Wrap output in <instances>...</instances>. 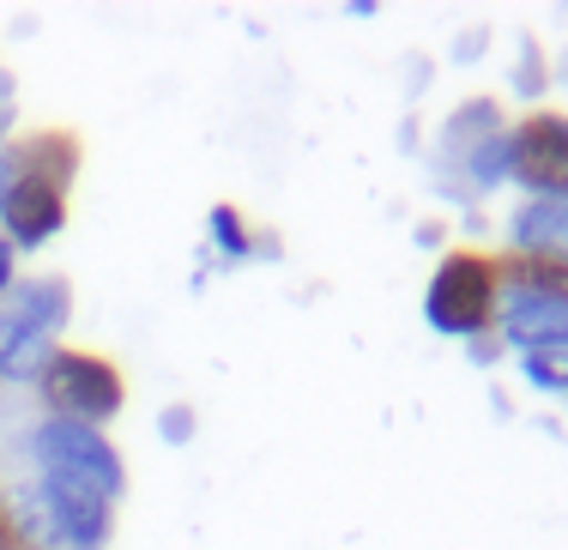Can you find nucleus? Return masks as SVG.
<instances>
[{
	"label": "nucleus",
	"mask_w": 568,
	"mask_h": 550,
	"mask_svg": "<svg viewBox=\"0 0 568 550\" xmlns=\"http://www.w3.org/2000/svg\"><path fill=\"white\" fill-rule=\"evenodd\" d=\"M152 429H158V441H170V448H187V441L200 436V411L187 406V399H170V406H158Z\"/></svg>",
	"instance_id": "17"
},
{
	"label": "nucleus",
	"mask_w": 568,
	"mask_h": 550,
	"mask_svg": "<svg viewBox=\"0 0 568 550\" xmlns=\"http://www.w3.org/2000/svg\"><path fill=\"white\" fill-rule=\"evenodd\" d=\"M67 231V194L49 182H12L7 200H0V236H7L19 254L49 248Z\"/></svg>",
	"instance_id": "7"
},
{
	"label": "nucleus",
	"mask_w": 568,
	"mask_h": 550,
	"mask_svg": "<svg viewBox=\"0 0 568 550\" xmlns=\"http://www.w3.org/2000/svg\"><path fill=\"white\" fill-rule=\"evenodd\" d=\"M7 157H12V182H49L61 194H73L79 164H85V140L73 128H31L7 140Z\"/></svg>",
	"instance_id": "6"
},
{
	"label": "nucleus",
	"mask_w": 568,
	"mask_h": 550,
	"mask_svg": "<svg viewBox=\"0 0 568 550\" xmlns=\"http://www.w3.org/2000/svg\"><path fill=\"white\" fill-rule=\"evenodd\" d=\"M7 187H12V157H7V145H0V200H7Z\"/></svg>",
	"instance_id": "26"
},
{
	"label": "nucleus",
	"mask_w": 568,
	"mask_h": 550,
	"mask_svg": "<svg viewBox=\"0 0 568 550\" xmlns=\"http://www.w3.org/2000/svg\"><path fill=\"white\" fill-rule=\"evenodd\" d=\"M12 291H19V248H12L7 236H0V303H7Z\"/></svg>",
	"instance_id": "21"
},
{
	"label": "nucleus",
	"mask_w": 568,
	"mask_h": 550,
	"mask_svg": "<svg viewBox=\"0 0 568 550\" xmlns=\"http://www.w3.org/2000/svg\"><path fill=\"white\" fill-rule=\"evenodd\" d=\"M0 67H7V61H0Z\"/></svg>",
	"instance_id": "28"
},
{
	"label": "nucleus",
	"mask_w": 568,
	"mask_h": 550,
	"mask_svg": "<svg viewBox=\"0 0 568 550\" xmlns=\"http://www.w3.org/2000/svg\"><path fill=\"white\" fill-rule=\"evenodd\" d=\"M0 145H7V140H0Z\"/></svg>",
	"instance_id": "29"
},
{
	"label": "nucleus",
	"mask_w": 568,
	"mask_h": 550,
	"mask_svg": "<svg viewBox=\"0 0 568 550\" xmlns=\"http://www.w3.org/2000/svg\"><path fill=\"white\" fill-rule=\"evenodd\" d=\"M12 320H19L24 333H43V339H55L61 345V333H67V320H73V285H67L61 273H37V278H19V291H12L7 303Z\"/></svg>",
	"instance_id": "11"
},
{
	"label": "nucleus",
	"mask_w": 568,
	"mask_h": 550,
	"mask_svg": "<svg viewBox=\"0 0 568 550\" xmlns=\"http://www.w3.org/2000/svg\"><path fill=\"white\" fill-rule=\"evenodd\" d=\"M490 43H496V24H484V19H478V24H466V31H454L448 61H454V67H478Z\"/></svg>",
	"instance_id": "18"
},
{
	"label": "nucleus",
	"mask_w": 568,
	"mask_h": 550,
	"mask_svg": "<svg viewBox=\"0 0 568 550\" xmlns=\"http://www.w3.org/2000/svg\"><path fill=\"white\" fill-rule=\"evenodd\" d=\"M496 303H503V273H496L490 248H442L436 273L424 285V327L442 339H484L496 333Z\"/></svg>",
	"instance_id": "1"
},
{
	"label": "nucleus",
	"mask_w": 568,
	"mask_h": 550,
	"mask_svg": "<svg viewBox=\"0 0 568 550\" xmlns=\"http://www.w3.org/2000/svg\"><path fill=\"white\" fill-rule=\"evenodd\" d=\"M37 399H43V418L110 429L128 411V375L91 345H55V357L37 375Z\"/></svg>",
	"instance_id": "2"
},
{
	"label": "nucleus",
	"mask_w": 568,
	"mask_h": 550,
	"mask_svg": "<svg viewBox=\"0 0 568 550\" xmlns=\"http://www.w3.org/2000/svg\"><path fill=\"white\" fill-rule=\"evenodd\" d=\"M206 254L219 266H248L254 261V224H248V212L230 206V200L206 206Z\"/></svg>",
	"instance_id": "13"
},
{
	"label": "nucleus",
	"mask_w": 568,
	"mask_h": 550,
	"mask_svg": "<svg viewBox=\"0 0 568 550\" xmlns=\"http://www.w3.org/2000/svg\"><path fill=\"white\" fill-rule=\"evenodd\" d=\"M0 550H24V544H19V539H7V544H0Z\"/></svg>",
	"instance_id": "27"
},
{
	"label": "nucleus",
	"mask_w": 568,
	"mask_h": 550,
	"mask_svg": "<svg viewBox=\"0 0 568 550\" xmlns=\"http://www.w3.org/2000/svg\"><path fill=\"white\" fill-rule=\"evenodd\" d=\"M503 357H508V345L496 339V333H484V339H466V364H471V369H496Z\"/></svg>",
	"instance_id": "20"
},
{
	"label": "nucleus",
	"mask_w": 568,
	"mask_h": 550,
	"mask_svg": "<svg viewBox=\"0 0 568 550\" xmlns=\"http://www.w3.org/2000/svg\"><path fill=\"white\" fill-rule=\"evenodd\" d=\"M37 490H43V508L55 520L61 550H110L115 544V508L103 490L79 485V478H55V472H31Z\"/></svg>",
	"instance_id": "5"
},
{
	"label": "nucleus",
	"mask_w": 568,
	"mask_h": 550,
	"mask_svg": "<svg viewBox=\"0 0 568 550\" xmlns=\"http://www.w3.org/2000/svg\"><path fill=\"white\" fill-rule=\"evenodd\" d=\"M514 364L538 399H568V352H520Z\"/></svg>",
	"instance_id": "16"
},
{
	"label": "nucleus",
	"mask_w": 568,
	"mask_h": 550,
	"mask_svg": "<svg viewBox=\"0 0 568 550\" xmlns=\"http://www.w3.org/2000/svg\"><path fill=\"white\" fill-rule=\"evenodd\" d=\"M448 176L466 187L471 200H484V194H496V187H508V182H514V140H508V128L490 133L484 145H471V152L459 157Z\"/></svg>",
	"instance_id": "12"
},
{
	"label": "nucleus",
	"mask_w": 568,
	"mask_h": 550,
	"mask_svg": "<svg viewBox=\"0 0 568 550\" xmlns=\"http://www.w3.org/2000/svg\"><path fill=\"white\" fill-rule=\"evenodd\" d=\"M550 91H568V43L550 55Z\"/></svg>",
	"instance_id": "23"
},
{
	"label": "nucleus",
	"mask_w": 568,
	"mask_h": 550,
	"mask_svg": "<svg viewBox=\"0 0 568 550\" xmlns=\"http://www.w3.org/2000/svg\"><path fill=\"white\" fill-rule=\"evenodd\" d=\"M514 140V187L526 200L562 194L568 200V110H526L520 122H508Z\"/></svg>",
	"instance_id": "4"
},
{
	"label": "nucleus",
	"mask_w": 568,
	"mask_h": 550,
	"mask_svg": "<svg viewBox=\"0 0 568 550\" xmlns=\"http://www.w3.org/2000/svg\"><path fill=\"white\" fill-rule=\"evenodd\" d=\"M496 339L508 345V357H520V352H568V303L503 291V303H496Z\"/></svg>",
	"instance_id": "8"
},
{
	"label": "nucleus",
	"mask_w": 568,
	"mask_h": 550,
	"mask_svg": "<svg viewBox=\"0 0 568 550\" xmlns=\"http://www.w3.org/2000/svg\"><path fill=\"white\" fill-rule=\"evenodd\" d=\"M508 98H520L526 110H545L550 98V55L532 31L514 37V61H508Z\"/></svg>",
	"instance_id": "14"
},
{
	"label": "nucleus",
	"mask_w": 568,
	"mask_h": 550,
	"mask_svg": "<svg viewBox=\"0 0 568 550\" xmlns=\"http://www.w3.org/2000/svg\"><path fill=\"white\" fill-rule=\"evenodd\" d=\"M399 152H417V115H405V122H399Z\"/></svg>",
	"instance_id": "24"
},
{
	"label": "nucleus",
	"mask_w": 568,
	"mask_h": 550,
	"mask_svg": "<svg viewBox=\"0 0 568 550\" xmlns=\"http://www.w3.org/2000/svg\"><path fill=\"white\" fill-rule=\"evenodd\" d=\"M399 73H405V103H417L429 91V79H436V61H429V55H405Z\"/></svg>",
	"instance_id": "19"
},
{
	"label": "nucleus",
	"mask_w": 568,
	"mask_h": 550,
	"mask_svg": "<svg viewBox=\"0 0 568 550\" xmlns=\"http://www.w3.org/2000/svg\"><path fill=\"white\" fill-rule=\"evenodd\" d=\"M19 454L37 466V472H55V478H79V485L103 490L110 502L128 496V460L103 429L91 424H67V418H37L19 429Z\"/></svg>",
	"instance_id": "3"
},
{
	"label": "nucleus",
	"mask_w": 568,
	"mask_h": 550,
	"mask_svg": "<svg viewBox=\"0 0 568 550\" xmlns=\"http://www.w3.org/2000/svg\"><path fill=\"white\" fill-rule=\"evenodd\" d=\"M503 128H508L503 98H490V91H471V98H459L454 110L442 115V128H436V170L448 176V170L471 152V145H484L490 133H503Z\"/></svg>",
	"instance_id": "10"
},
{
	"label": "nucleus",
	"mask_w": 568,
	"mask_h": 550,
	"mask_svg": "<svg viewBox=\"0 0 568 550\" xmlns=\"http://www.w3.org/2000/svg\"><path fill=\"white\" fill-rule=\"evenodd\" d=\"M490 411H496V418H514V399L503 394V387H490Z\"/></svg>",
	"instance_id": "25"
},
{
	"label": "nucleus",
	"mask_w": 568,
	"mask_h": 550,
	"mask_svg": "<svg viewBox=\"0 0 568 550\" xmlns=\"http://www.w3.org/2000/svg\"><path fill=\"white\" fill-rule=\"evenodd\" d=\"M503 254H520V261H568V200H520L503 224Z\"/></svg>",
	"instance_id": "9"
},
{
	"label": "nucleus",
	"mask_w": 568,
	"mask_h": 550,
	"mask_svg": "<svg viewBox=\"0 0 568 550\" xmlns=\"http://www.w3.org/2000/svg\"><path fill=\"white\" fill-rule=\"evenodd\" d=\"M49 357H55V339H43V333H19V339H12V352L0 357V381L37 387V375H43Z\"/></svg>",
	"instance_id": "15"
},
{
	"label": "nucleus",
	"mask_w": 568,
	"mask_h": 550,
	"mask_svg": "<svg viewBox=\"0 0 568 550\" xmlns=\"http://www.w3.org/2000/svg\"><path fill=\"white\" fill-rule=\"evenodd\" d=\"M412 243H417V248H442V243H448V224H442V218H424V224L412 231Z\"/></svg>",
	"instance_id": "22"
}]
</instances>
